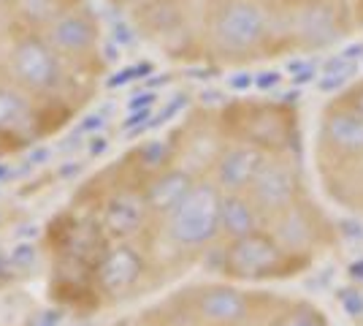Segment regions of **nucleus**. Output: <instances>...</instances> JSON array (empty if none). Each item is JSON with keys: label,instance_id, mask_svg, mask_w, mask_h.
Listing matches in <instances>:
<instances>
[{"label": "nucleus", "instance_id": "1", "mask_svg": "<svg viewBox=\"0 0 363 326\" xmlns=\"http://www.w3.org/2000/svg\"><path fill=\"white\" fill-rule=\"evenodd\" d=\"M315 161L325 193L345 210L363 215V117L339 95L320 112Z\"/></svg>", "mask_w": 363, "mask_h": 326}, {"label": "nucleus", "instance_id": "2", "mask_svg": "<svg viewBox=\"0 0 363 326\" xmlns=\"http://www.w3.org/2000/svg\"><path fill=\"white\" fill-rule=\"evenodd\" d=\"M282 296L228 280L198 283L163 305L157 326H260Z\"/></svg>", "mask_w": 363, "mask_h": 326}, {"label": "nucleus", "instance_id": "3", "mask_svg": "<svg viewBox=\"0 0 363 326\" xmlns=\"http://www.w3.org/2000/svg\"><path fill=\"white\" fill-rule=\"evenodd\" d=\"M206 47L223 63H247L282 52L274 3L214 0L206 14Z\"/></svg>", "mask_w": 363, "mask_h": 326}, {"label": "nucleus", "instance_id": "4", "mask_svg": "<svg viewBox=\"0 0 363 326\" xmlns=\"http://www.w3.org/2000/svg\"><path fill=\"white\" fill-rule=\"evenodd\" d=\"M315 261L296 256L269 229L223 242L217 250V272L220 278L236 286H260L277 280H293L309 272Z\"/></svg>", "mask_w": 363, "mask_h": 326}, {"label": "nucleus", "instance_id": "5", "mask_svg": "<svg viewBox=\"0 0 363 326\" xmlns=\"http://www.w3.org/2000/svg\"><path fill=\"white\" fill-rule=\"evenodd\" d=\"M282 52H320L355 31L350 0H303L274 3Z\"/></svg>", "mask_w": 363, "mask_h": 326}, {"label": "nucleus", "instance_id": "6", "mask_svg": "<svg viewBox=\"0 0 363 326\" xmlns=\"http://www.w3.org/2000/svg\"><path fill=\"white\" fill-rule=\"evenodd\" d=\"M220 202L223 193L217 190L209 177H201L193 193L160 220L166 242L179 253H206L220 245Z\"/></svg>", "mask_w": 363, "mask_h": 326}, {"label": "nucleus", "instance_id": "7", "mask_svg": "<svg viewBox=\"0 0 363 326\" xmlns=\"http://www.w3.org/2000/svg\"><path fill=\"white\" fill-rule=\"evenodd\" d=\"M228 134L233 141H247L269 156H298V117L288 104H236L225 112Z\"/></svg>", "mask_w": 363, "mask_h": 326}, {"label": "nucleus", "instance_id": "8", "mask_svg": "<svg viewBox=\"0 0 363 326\" xmlns=\"http://www.w3.org/2000/svg\"><path fill=\"white\" fill-rule=\"evenodd\" d=\"M266 229L296 256H303L315 264L323 253L339 248V239H342L339 223L325 212V207L315 202L312 193L290 204L285 212L272 217Z\"/></svg>", "mask_w": 363, "mask_h": 326}, {"label": "nucleus", "instance_id": "9", "mask_svg": "<svg viewBox=\"0 0 363 326\" xmlns=\"http://www.w3.org/2000/svg\"><path fill=\"white\" fill-rule=\"evenodd\" d=\"M247 196L252 199L257 212L269 223L272 217L285 212L290 204L309 196V185L303 177V166L296 153H282V156H269L263 163L255 183L250 185Z\"/></svg>", "mask_w": 363, "mask_h": 326}, {"label": "nucleus", "instance_id": "10", "mask_svg": "<svg viewBox=\"0 0 363 326\" xmlns=\"http://www.w3.org/2000/svg\"><path fill=\"white\" fill-rule=\"evenodd\" d=\"M60 60L62 58L49 47L44 36L28 33L14 41L9 55V68L14 74L16 87H22L25 93H49L62 79Z\"/></svg>", "mask_w": 363, "mask_h": 326}, {"label": "nucleus", "instance_id": "11", "mask_svg": "<svg viewBox=\"0 0 363 326\" xmlns=\"http://www.w3.org/2000/svg\"><path fill=\"white\" fill-rule=\"evenodd\" d=\"M150 272L147 253L136 242H114L108 245L92 266V280L98 294L106 299H125L141 286Z\"/></svg>", "mask_w": 363, "mask_h": 326}, {"label": "nucleus", "instance_id": "12", "mask_svg": "<svg viewBox=\"0 0 363 326\" xmlns=\"http://www.w3.org/2000/svg\"><path fill=\"white\" fill-rule=\"evenodd\" d=\"M266 161H269L266 150L247 141L228 139L214 153L206 177L217 185L220 193H247Z\"/></svg>", "mask_w": 363, "mask_h": 326}, {"label": "nucleus", "instance_id": "13", "mask_svg": "<svg viewBox=\"0 0 363 326\" xmlns=\"http://www.w3.org/2000/svg\"><path fill=\"white\" fill-rule=\"evenodd\" d=\"M152 223L155 217L147 207L141 188H122L117 193H111L101 210V226L114 242H133Z\"/></svg>", "mask_w": 363, "mask_h": 326}, {"label": "nucleus", "instance_id": "14", "mask_svg": "<svg viewBox=\"0 0 363 326\" xmlns=\"http://www.w3.org/2000/svg\"><path fill=\"white\" fill-rule=\"evenodd\" d=\"M41 36L60 58H84L98 47V22L87 9L71 6Z\"/></svg>", "mask_w": 363, "mask_h": 326}, {"label": "nucleus", "instance_id": "15", "mask_svg": "<svg viewBox=\"0 0 363 326\" xmlns=\"http://www.w3.org/2000/svg\"><path fill=\"white\" fill-rule=\"evenodd\" d=\"M198 180L201 177L193 174L190 169H184V166H168V169L152 174L150 180L141 185V190H144V199H147V207H150L155 223H160L163 217L171 215L193 193Z\"/></svg>", "mask_w": 363, "mask_h": 326}, {"label": "nucleus", "instance_id": "16", "mask_svg": "<svg viewBox=\"0 0 363 326\" xmlns=\"http://www.w3.org/2000/svg\"><path fill=\"white\" fill-rule=\"evenodd\" d=\"M266 229V220L247 193H223L220 202V245Z\"/></svg>", "mask_w": 363, "mask_h": 326}, {"label": "nucleus", "instance_id": "17", "mask_svg": "<svg viewBox=\"0 0 363 326\" xmlns=\"http://www.w3.org/2000/svg\"><path fill=\"white\" fill-rule=\"evenodd\" d=\"M260 326H331L328 313L301 296H282Z\"/></svg>", "mask_w": 363, "mask_h": 326}, {"label": "nucleus", "instance_id": "18", "mask_svg": "<svg viewBox=\"0 0 363 326\" xmlns=\"http://www.w3.org/2000/svg\"><path fill=\"white\" fill-rule=\"evenodd\" d=\"M33 120L30 98L16 85H0V136H14Z\"/></svg>", "mask_w": 363, "mask_h": 326}, {"label": "nucleus", "instance_id": "19", "mask_svg": "<svg viewBox=\"0 0 363 326\" xmlns=\"http://www.w3.org/2000/svg\"><path fill=\"white\" fill-rule=\"evenodd\" d=\"M65 9H71L68 0H11L9 6L16 22H22L25 28H38V31H46Z\"/></svg>", "mask_w": 363, "mask_h": 326}, {"label": "nucleus", "instance_id": "20", "mask_svg": "<svg viewBox=\"0 0 363 326\" xmlns=\"http://www.w3.org/2000/svg\"><path fill=\"white\" fill-rule=\"evenodd\" d=\"M339 98H342L352 112H358V114L363 117V77L355 79V82H350L347 87L339 93Z\"/></svg>", "mask_w": 363, "mask_h": 326}, {"label": "nucleus", "instance_id": "21", "mask_svg": "<svg viewBox=\"0 0 363 326\" xmlns=\"http://www.w3.org/2000/svg\"><path fill=\"white\" fill-rule=\"evenodd\" d=\"M352 16H355V28H363V0H352Z\"/></svg>", "mask_w": 363, "mask_h": 326}, {"label": "nucleus", "instance_id": "22", "mask_svg": "<svg viewBox=\"0 0 363 326\" xmlns=\"http://www.w3.org/2000/svg\"><path fill=\"white\" fill-rule=\"evenodd\" d=\"M125 326H157L152 318H147V321H141V324H125Z\"/></svg>", "mask_w": 363, "mask_h": 326}, {"label": "nucleus", "instance_id": "23", "mask_svg": "<svg viewBox=\"0 0 363 326\" xmlns=\"http://www.w3.org/2000/svg\"><path fill=\"white\" fill-rule=\"evenodd\" d=\"M0 6H11V0H0Z\"/></svg>", "mask_w": 363, "mask_h": 326}, {"label": "nucleus", "instance_id": "24", "mask_svg": "<svg viewBox=\"0 0 363 326\" xmlns=\"http://www.w3.org/2000/svg\"><path fill=\"white\" fill-rule=\"evenodd\" d=\"M282 3H303V0H282Z\"/></svg>", "mask_w": 363, "mask_h": 326}, {"label": "nucleus", "instance_id": "25", "mask_svg": "<svg viewBox=\"0 0 363 326\" xmlns=\"http://www.w3.org/2000/svg\"><path fill=\"white\" fill-rule=\"evenodd\" d=\"M266 3H282V0H266Z\"/></svg>", "mask_w": 363, "mask_h": 326}, {"label": "nucleus", "instance_id": "26", "mask_svg": "<svg viewBox=\"0 0 363 326\" xmlns=\"http://www.w3.org/2000/svg\"><path fill=\"white\" fill-rule=\"evenodd\" d=\"M141 3H155V0H141Z\"/></svg>", "mask_w": 363, "mask_h": 326}]
</instances>
